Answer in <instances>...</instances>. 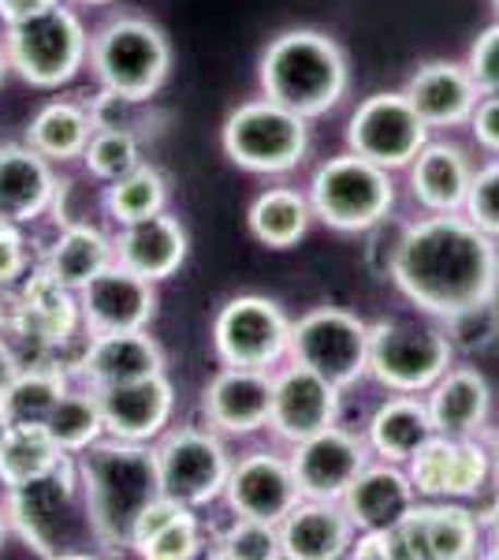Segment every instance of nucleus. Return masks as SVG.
I'll list each match as a JSON object with an SVG mask.
<instances>
[{"mask_svg":"<svg viewBox=\"0 0 499 560\" xmlns=\"http://www.w3.org/2000/svg\"><path fill=\"white\" fill-rule=\"evenodd\" d=\"M480 520L459 501H417L392 527L395 560H470L480 553Z\"/></svg>","mask_w":499,"mask_h":560,"instance_id":"nucleus-15","label":"nucleus"},{"mask_svg":"<svg viewBox=\"0 0 499 560\" xmlns=\"http://www.w3.org/2000/svg\"><path fill=\"white\" fill-rule=\"evenodd\" d=\"M451 363L455 345L437 318H388L369 325V377L388 393L421 396Z\"/></svg>","mask_w":499,"mask_h":560,"instance_id":"nucleus-9","label":"nucleus"},{"mask_svg":"<svg viewBox=\"0 0 499 560\" xmlns=\"http://www.w3.org/2000/svg\"><path fill=\"white\" fill-rule=\"evenodd\" d=\"M134 105L131 97H120L116 90H97L94 97H90L86 113H90V124H94V131H105V128H131L134 124Z\"/></svg>","mask_w":499,"mask_h":560,"instance_id":"nucleus-46","label":"nucleus"},{"mask_svg":"<svg viewBox=\"0 0 499 560\" xmlns=\"http://www.w3.org/2000/svg\"><path fill=\"white\" fill-rule=\"evenodd\" d=\"M231 459L235 456L224 445V433L209 427H168L153 441L161 493L187 509H205V504L221 501L231 475Z\"/></svg>","mask_w":499,"mask_h":560,"instance_id":"nucleus-10","label":"nucleus"},{"mask_svg":"<svg viewBox=\"0 0 499 560\" xmlns=\"http://www.w3.org/2000/svg\"><path fill=\"white\" fill-rule=\"evenodd\" d=\"M86 165V173L102 184H112V179L127 176L131 168H139L142 161V142L134 128H105V131H94L79 158Z\"/></svg>","mask_w":499,"mask_h":560,"instance_id":"nucleus-39","label":"nucleus"},{"mask_svg":"<svg viewBox=\"0 0 499 560\" xmlns=\"http://www.w3.org/2000/svg\"><path fill=\"white\" fill-rule=\"evenodd\" d=\"M4 433H8V415H4V408H0V441H4Z\"/></svg>","mask_w":499,"mask_h":560,"instance_id":"nucleus-56","label":"nucleus"},{"mask_svg":"<svg viewBox=\"0 0 499 560\" xmlns=\"http://www.w3.org/2000/svg\"><path fill=\"white\" fill-rule=\"evenodd\" d=\"M63 4V0H0V23H20V20H31L38 12H49V8Z\"/></svg>","mask_w":499,"mask_h":560,"instance_id":"nucleus-49","label":"nucleus"},{"mask_svg":"<svg viewBox=\"0 0 499 560\" xmlns=\"http://www.w3.org/2000/svg\"><path fill=\"white\" fill-rule=\"evenodd\" d=\"M313 224L310 198L295 187H269L250 202L247 210V229L250 236L269 250H287L298 240H306Z\"/></svg>","mask_w":499,"mask_h":560,"instance_id":"nucleus-33","label":"nucleus"},{"mask_svg":"<svg viewBox=\"0 0 499 560\" xmlns=\"http://www.w3.org/2000/svg\"><path fill=\"white\" fill-rule=\"evenodd\" d=\"M8 68L38 90L68 86L90 60V34L75 8L57 4L31 20L4 26Z\"/></svg>","mask_w":499,"mask_h":560,"instance_id":"nucleus-7","label":"nucleus"},{"mask_svg":"<svg viewBox=\"0 0 499 560\" xmlns=\"http://www.w3.org/2000/svg\"><path fill=\"white\" fill-rule=\"evenodd\" d=\"M347 557H354V560H395L392 557V530H354Z\"/></svg>","mask_w":499,"mask_h":560,"instance_id":"nucleus-48","label":"nucleus"},{"mask_svg":"<svg viewBox=\"0 0 499 560\" xmlns=\"http://www.w3.org/2000/svg\"><path fill=\"white\" fill-rule=\"evenodd\" d=\"M213 351L221 366L276 370L292 351V318L269 295H231L213 318Z\"/></svg>","mask_w":499,"mask_h":560,"instance_id":"nucleus-12","label":"nucleus"},{"mask_svg":"<svg viewBox=\"0 0 499 560\" xmlns=\"http://www.w3.org/2000/svg\"><path fill=\"white\" fill-rule=\"evenodd\" d=\"M224 501H228L231 516L280 523L302 501L292 459L284 453H272V448H253V453L231 459Z\"/></svg>","mask_w":499,"mask_h":560,"instance_id":"nucleus-18","label":"nucleus"},{"mask_svg":"<svg viewBox=\"0 0 499 560\" xmlns=\"http://www.w3.org/2000/svg\"><path fill=\"white\" fill-rule=\"evenodd\" d=\"M79 4H112V0H79Z\"/></svg>","mask_w":499,"mask_h":560,"instance_id":"nucleus-57","label":"nucleus"},{"mask_svg":"<svg viewBox=\"0 0 499 560\" xmlns=\"http://www.w3.org/2000/svg\"><path fill=\"white\" fill-rule=\"evenodd\" d=\"M8 229V221H4V217H0V232H4Z\"/></svg>","mask_w":499,"mask_h":560,"instance_id":"nucleus-58","label":"nucleus"},{"mask_svg":"<svg viewBox=\"0 0 499 560\" xmlns=\"http://www.w3.org/2000/svg\"><path fill=\"white\" fill-rule=\"evenodd\" d=\"M292 471L298 482V493L317 497V501H340L354 482V475L373 459L366 438L347 427H329L306 441H295L292 453Z\"/></svg>","mask_w":499,"mask_h":560,"instance_id":"nucleus-17","label":"nucleus"},{"mask_svg":"<svg viewBox=\"0 0 499 560\" xmlns=\"http://www.w3.org/2000/svg\"><path fill=\"white\" fill-rule=\"evenodd\" d=\"M403 94L411 97L417 116L429 124V131L466 128L480 102L474 75L459 60H429V65H421L406 79Z\"/></svg>","mask_w":499,"mask_h":560,"instance_id":"nucleus-26","label":"nucleus"},{"mask_svg":"<svg viewBox=\"0 0 499 560\" xmlns=\"http://www.w3.org/2000/svg\"><path fill=\"white\" fill-rule=\"evenodd\" d=\"M94 393L102 404L105 438L131 441V445H153L171 427V415H176V388H171L168 374L105 385Z\"/></svg>","mask_w":499,"mask_h":560,"instance_id":"nucleus-20","label":"nucleus"},{"mask_svg":"<svg viewBox=\"0 0 499 560\" xmlns=\"http://www.w3.org/2000/svg\"><path fill=\"white\" fill-rule=\"evenodd\" d=\"M221 147L228 161L253 176H284L306 161L310 120L272 97H253L231 108L221 128Z\"/></svg>","mask_w":499,"mask_h":560,"instance_id":"nucleus-6","label":"nucleus"},{"mask_svg":"<svg viewBox=\"0 0 499 560\" xmlns=\"http://www.w3.org/2000/svg\"><path fill=\"white\" fill-rule=\"evenodd\" d=\"M63 179L57 165L41 158L26 142H4L0 147V217L8 224H34L57 206Z\"/></svg>","mask_w":499,"mask_h":560,"instance_id":"nucleus-22","label":"nucleus"},{"mask_svg":"<svg viewBox=\"0 0 499 560\" xmlns=\"http://www.w3.org/2000/svg\"><path fill=\"white\" fill-rule=\"evenodd\" d=\"M209 546L205 527L198 520V509H187L183 516H176L168 527H161L146 546L139 549V557L146 560H190Z\"/></svg>","mask_w":499,"mask_h":560,"instance_id":"nucleus-41","label":"nucleus"},{"mask_svg":"<svg viewBox=\"0 0 499 560\" xmlns=\"http://www.w3.org/2000/svg\"><path fill=\"white\" fill-rule=\"evenodd\" d=\"M421 396L437 433H448V438H480L485 433L488 415H492V388L477 366L451 363Z\"/></svg>","mask_w":499,"mask_h":560,"instance_id":"nucleus-28","label":"nucleus"},{"mask_svg":"<svg viewBox=\"0 0 499 560\" xmlns=\"http://www.w3.org/2000/svg\"><path fill=\"white\" fill-rule=\"evenodd\" d=\"M15 370H20V363H15L12 348L4 345V337H0V393L8 388V382L15 377Z\"/></svg>","mask_w":499,"mask_h":560,"instance_id":"nucleus-51","label":"nucleus"},{"mask_svg":"<svg viewBox=\"0 0 499 560\" xmlns=\"http://www.w3.org/2000/svg\"><path fill=\"white\" fill-rule=\"evenodd\" d=\"M4 512H8V530H15L41 557L90 553L86 546H94L75 456H68L49 475L8 490Z\"/></svg>","mask_w":499,"mask_h":560,"instance_id":"nucleus-4","label":"nucleus"},{"mask_svg":"<svg viewBox=\"0 0 499 560\" xmlns=\"http://www.w3.org/2000/svg\"><path fill=\"white\" fill-rule=\"evenodd\" d=\"M68 370H60L57 363L20 366L0 393V408H4L8 422H45L60 396L68 393Z\"/></svg>","mask_w":499,"mask_h":560,"instance_id":"nucleus-36","label":"nucleus"},{"mask_svg":"<svg viewBox=\"0 0 499 560\" xmlns=\"http://www.w3.org/2000/svg\"><path fill=\"white\" fill-rule=\"evenodd\" d=\"M425 142H429V124L417 116L403 90L369 94L347 120V150L369 158L388 173L411 165Z\"/></svg>","mask_w":499,"mask_h":560,"instance_id":"nucleus-13","label":"nucleus"},{"mask_svg":"<svg viewBox=\"0 0 499 560\" xmlns=\"http://www.w3.org/2000/svg\"><path fill=\"white\" fill-rule=\"evenodd\" d=\"M8 318L15 325H23V329H31L34 337H41L52 351L83 332L79 292L60 284V280L52 273H45L41 266L31 269V273L12 288V314H8Z\"/></svg>","mask_w":499,"mask_h":560,"instance_id":"nucleus-25","label":"nucleus"},{"mask_svg":"<svg viewBox=\"0 0 499 560\" xmlns=\"http://www.w3.org/2000/svg\"><path fill=\"white\" fill-rule=\"evenodd\" d=\"M86 65L94 71L97 86L116 90L120 97L142 105L168 83L171 45L157 23L142 20V15H120L90 38Z\"/></svg>","mask_w":499,"mask_h":560,"instance_id":"nucleus-5","label":"nucleus"},{"mask_svg":"<svg viewBox=\"0 0 499 560\" xmlns=\"http://www.w3.org/2000/svg\"><path fill=\"white\" fill-rule=\"evenodd\" d=\"M421 501L406 475L403 464H388V459H369L347 493L340 497L343 512L354 523V530H392L395 523H403L406 512Z\"/></svg>","mask_w":499,"mask_h":560,"instance_id":"nucleus-23","label":"nucleus"},{"mask_svg":"<svg viewBox=\"0 0 499 560\" xmlns=\"http://www.w3.org/2000/svg\"><path fill=\"white\" fill-rule=\"evenodd\" d=\"M8 71H12V68H8V52H4V38H0V83H4V75H8Z\"/></svg>","mask_w":499,"mask_h":560,"instance_id":"nucleus-54","label":"nucleus"},{"mask_svg":"<svg viewBox=\"0 0 499 560\" xmlns=\"http://www.w3.org/2000/svg\"><path fill=\"white\" fill-rule=\"evenodd\" d=\"M443 329H448L451 345L455 351H480L488 348L496 340L499 332V311H496V300L488 303H477V306H466V311L451 314L448 322H443Z\"/></svg>","mask_w":499,"mask_h":560,"instance_id":"nucleus-43","label":"nucleus"},{"mask_svg":"<svg viewBox=\"0 0 499 560\" xmlns=\"http://www.w3.org/2000/svg\"><path fill=\"white\" fill-rule=\"evenodd\" d=\"M112 261H116V247L108 232L86 221H63L52 243L45 247L41 269L57 277L60 284L79 292L90 277H97L105 266H112Z\"/></svg>","mask_w":499,"mask_h":560,"instance_id":"nucleus-32","label":"nucleus"},{"mask_svg":"<svg viewBox=\"0 0 499 560\" xmlns=\"http://www.w3.org/2000/svg\"><path fill=\"white\" fill-rule=\"evenodd\" d=\"M480 530H485V538H488V557L499 560V490L492 501H488L485 516H480Z\"/></svg>","mask_w":499,"mask_h":560,"instance_id":"nucleus-50","label":"nucleus"},{"mask_svg":"<svg viewBox=\"0 0 499 560\" xmlns=\"http://www.w3.org/2000/svg\"><path fill=\"white\" fill-rule=\"evenodd\" d=\"M462 217L470 224H477L485 236L499 240V158L474 168L466 202H462Z\"/></svg>","mask_w":499,"mask_h":560,"instance_id":"nucleus-42","label":"nucleus"},{"mask_svg":"<svg viewBox=\"0 0 499 560\" xmlns=\"http://www.w3.org/2000/svg\"><path fill=\"white\" fill-rule=\"evenodd\" d=\"M261 94L272 102L287 105L292 113L317 120L329 116L335 105L347 97L351 68L347 52L340 42L313 26H295V31L276 34L258 60Z\"/></svg>","mask_w":499,"mask_h":560,"instance_id":"nucleus-3","label":"nucleus"},{"mask_svg":"<svg viewBox=\"0 0 499 560\" xmlns=\"http://www.w3.org/2000/svg\"><path fill=\"white\" fill-rule=\"evenodd\" d=\"M8 314H12V288H0V329H4Z\"/></svg>","mask_w":499,"mask_h":560,"instance_id":"nucleus-52","label":"nucleus"},{"mask_svg":"<svg viewBox=\"0 0 499 560\" xmlns=\"http://www.w3.org/2000/svg\"><path fill=\"white\" fill-rule=\"evenodd\" d=\"M272 411V370L221 366L202 393V419L224 438H250L269 430Z\"/></svg>","mask_w":499,"mask_h":560,"instance_id":"nucleus-21","label":"nucleus"},{"mask_svg":"<svg viewBox=\"0 0 499 560\" xmlns=\"http://www.w3.org/2000/svg\"><path fill=\"white\" fill-rule=\"evenodd\" d=\"M492 8H496V15H499V0H492Z\"/></svg>","mask_w":499,"mask_h":560,"instance_id":"nucleus-59","label":"nucleus"},{"mask_svg":"<svg viewBox=\"0 0 499 560\" xmlns=\"http://www.w3.org/2000/svg\"><path fill=\"white\" fill-rule=\"evenodd\" d=\"M105 213L112 224H131L142 221L150 213H161L168 206V179L157 165L142 161L139 168H131L127 176L105 184V198H102Z\"/></svg>","mask_w":499,"mask_h":560,"instance_id":"nucleus-38","label":"nucleus"},{"mask_svg":"<svg viewBox=\"0 0 499 560\" xmlns=\"http://www.w3.org/2000/svg\"><path fill=\"white\" fill-rule=\"evenodd\" d=\"M45 430L57 441L68 456L86 453L90 445L105 438V419H102V404H97V393L83 382H71L68 393L57 400V408L45 419Z\"/></svg>","mask_w":499,"mask_h":560,"instance_id":"nucleus-37","label":"nucleus"},{"mask_svg":"<svg viewBox=\"0 0 499 560\" xmlns=\"http://www.w3.org/2000/svg\"><path fill=\"white\" fill-rule=\"evenodd\" d=\"M470 135H474V142L485 153H492L499 158V94H480V102L474 108V116H470Z\"/></svg>","mask_w":499,"mask_h":560,"instance_id":"nucleus-47","label":"nucleus"},{"mask_svg":"<svg viewBox=\"0 0 499 560\" xmlns=\"http://www.w3.org/2000/svg\"><path fill=\"white\" fill-rule=\"evenodd\" d=\"M150 374H165V351L150 337V329H123V332H90L83 363L75 382L90 388L139 382Z\"/></svg>","mask_w":499,"mask_h":560,"instance_id":"nucleus-27","label":"nucleus"},{"mask_svg":"<svg viewBox=\"0 0 499 560\" xmlns=\"http://www.w3.org/2000/svg\"><path fill=\"white\" fill-rule=\"evenodd\" d=\"M432 419L425 408V396L414 393H392L384 404H377V411L366 422V445L377 459L388 464H403L411 459L425 441L432 438Z\"/></svg>","mask_w":499,"mask_h":560,"instance_id":"nucleus-31","label":"nucleus"},{"mask_svg":"<svg viewBox=\"0 0 499 560\" xmlns=\"http://www.w3.org/2000/svg\"><path fill=\"white\" fill-rule=\"evenodd\" d=\"M112 247H116V261H120L123 269L161 284V280L176 277L179 269H183L190 240H187V229L179 224V217L161 210V213L142 217V221L116 224Z\"/></svg>","mask_w":499,"mask_h":560,"instance_id":"nucleus-24","label":"nucleus"},{"mask_svg":"<svg viewBox=\"0 0 499 560\" xmlns=\"http://www.w3.org/2000/svg\"><path fill=\"white\" fill-rule=\"evenodd\" d=\"M392 280L425 318L448 322L466 306L499 300V240L462 213H429L399 236Z\"/></svg>","mask_w":499,"mask_h":560,"instance_id":"nucleus-1","label":"nucleus"},{"mask_svg":"<svg viewBox=\"0 0 499 560\" xmlns=\"http://www.w3.org/2000/svg\"><path fill=\"white\" fill-rule=\"evenodd\" d=\"M287 359L329 377L343 393L369 377V322L343 306H313L292 322V351Z\"/></svg>","mask_w":499,"mask_h":560,"instance_id":"nucleus-11","label":"nucleus"},{"mask_svg":"<svg viewBox=\"0 0 499 560\" xmlns=\"http://www.w3.org/2000/svg\"><path fill=\"white\" fill-rule=\"evenodd\" d=\"M209 557L221 560H276L280 553V530L276 523H261V520H242L231 516L228 527L213 538Z\"/></svg>","mask_w":499,"mask_h":560,"instance_id":"nucleus-40","label":"nucleus"},{"mask_svg":"<svg viewBox=\"0 0 499 560\" xmlns=\"http://www.w3.org/2000/svg\"><path fill=\"white\" fill-rule=\"evenodd\" d=\"M4 538H8V512H4V504H0V546H4Z\"/></svg>","mask_w":499,"mask_h":560,"instance_id":"nucleus-55","label":"nucleus"},{"mask_svg":"<svg viewBox=\"0 0 499 560\" xmlns=\"http://www.w3.org/2000/svg\"><path fill=\"white\" fill-rule=\"evenodd\" d=\"M280 530V553L287 560H340L354 541V523L340 501H317L302 497L284 520Z\"/></svg>","mask_w":499,"mask_h":560,"instance_id":"nucleus-29","label":"nucleus"},{"mask_svg":"<svg viewBox=\"0 0 499 560\" xmlns=\"http://www.w3.org/2000/svg\"><path fill=\"white\" fill-rule=\"evenodd\" d=\"M411 173V195L425 213H462L466 202L474 165H470L466 150L455 142H425L417 158L406 165Z\"/></svg>","mask_w":499,"mask_h":560,"instance_id":"nucleus-30","label":"nucleus"},{"mask_svg":"<svg viewBox=\"0 0 499 560\" xmlns=\"http://www.w3.org/2000/svg\"><path fill=\"white\" fill-rule=\"evenodd\" d=\"M488 453H492V475L499 478V430H496V438H492V445H488Z\"/></svg>","mask_w":499,"mask_h":560,"instance_id":"nucleus-53","label":"nucleus"},{"mask_svg":"<svg viewBox=\"0 0 499 560\" xmlns=\"http://www.w3.org/2000/svg\"><path fill=\"white\" fill-rule=\"evenodd\" d=\"M414 490L421 501H470L488 486L492 453L480 438H448L432 433L417 453L406 459Z\"/></svg>","mask_w":499,"mask_h":560,"instance_id":"nucleus-14","label":"nucleus"},{"mask_svg":"<svg viewBox=\"0 0 499 560\" xmlns=\"http://www.w3.org/2000/svg\"><path fill=\"white\" fill-rule=\"evenodd\" d=\"M79 314L86 332L150 329L157 318V284L112 261L79 288Z\"/></svg>","mask_w":499,"mask_h":560,"instance_id":"nucleus-19","label":"nucleus"},{"mask_svg":"<svg viewBox=\"0 0 499 560\" xmlns=\"http://www.w3.org/2000/svg\"><path fill=\"white\" fill-rule=\"evenodd\" d=\"M26 273H31V247L20 224H8L0 232V288H15Z\"/></svg>","mask_w":499,"mask_h":560,"instance_id":"nucleus-45","label":"nucleus"},{"mask_svg":"<svg viewBox=\"0 0 499 560\" xmlns=\"http://www.w3.org/2000/svg\"><path fill=\"white\" fill-rule=\"evenodd\" d=\"M340 415H343V388L332 385L329 377L313 374L310 366H298L292 359L272 370L269 430L284 445H295V441H306L313 433L335 427Z\"/></svg>","mask_w":499,"mask_h":560,"instance_id":"nucleus-16","label":"nucleus"},{"mask_svg":"<svg viewBox=\"0 0 499 560\" xmlns=\"http://www.w3.org/2000/svg\"><path fill=\"white\" fill-rule=\"evenodd\" d=\"M90 135H94V124H90L86 105L57 97V102L41 105L38 113L31 116L26 147H34L41 158H49L52 165H68V161L83 158Z\"/></svg>","mask_w":499,"mask_h":560,"instance_id":"nucleus-34","label":"nucleus"},{"mask_svg":"<svg viewBox=\"0 0 499 560\" xmlns=\"http://www.w3.org/2000/svg\"><path fill=\"white\" fill-rule=\"evenodd\" d=\"M68 453L49 438L45 422H8V433L0 441V486L15 490L34 478L60 467Z\"/></svg>","mask_w":499,"mask_h":560,"instance_id":"nucleus-35","label":"nucleus"},{"mask_svg":"<svg viewBox=\"0 0 499 560\" xmlns=\"http://www.w3.org/2000/svg\"><path fill=\"white\" fill-rule=\"evenodd\" d=\"M75 467L94 546H102L105 553L131 549L134 520L161 493L157 467H153V445L102 438L97 445H90L86 453L75 456Z\"/></svg>","mask_w":499,"mask_h":560,"instance_id":"nucleus-2","label":"nucleus"},{"mask_svg":"<svg viewBox=\"0 0 499 560\" xmlns=\"http://www.w3.org/2000/svg\"><path fill=\"white\" fill-rule=\"evenodd\" d=\"M310 210L332 232H369L392 213L395 206V179L388 168L358 158L354 150L329 158L310 179Z\"/></svg>","mask_w":499,"mask_h":560,"instance_id":"nucleus-8","label":"nucleus"},{"mask_svg":"<svg viewBox=\"0 0 499 560\" xmlns=\"http://www.w3.org/2000/svg\"><path fill=\"white\" fill-rule=\"evenodd\" d=\"M466 68L474 75V83L480 94H499V20L492 26L477 34V42L470 45V57H466Z\"/></svg>","mask_w":499,"mask_h":560,"instance_id":"nucleus-44","label":"nucleus"}]
</instances>
